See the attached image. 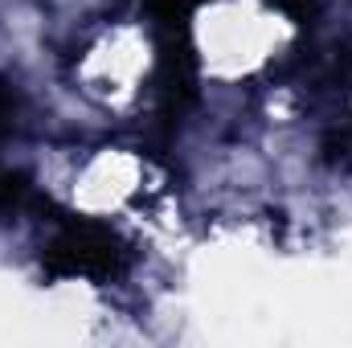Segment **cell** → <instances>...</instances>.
Masks as SVG:
<instances>
[{
    "label": "cell",
    "mask_w": 352,
    "mask_h": 348,
    "mask_svg": "<svg viewBox=\"0 0 352 348\" xmlns=\"http://www.w3.org/2000/svg\"><path fill=\"white\" fill-rule=\"evenodd\" d=\"M270 4H278L283 12H291L299 25H303V21H307V12H311V0H270Z\"/></svg>",
    "instance_id": "cell-2"
},
{
    "label": "cell",
    "mask_w": 352,
    "mask_h": 348,
    "mask_svg": "<svg viewBox=\"0 0 352 348\" xmlns=\"http://www.w3.org/2000/svg\"><path fill=\"white\" fill-rule=\"evenodd\" d=\"M45 270L58 274V279H70V274H87V279H115L119 270H127L131 250L127 242L102 226V221H90V217H62L58 221V234L54 242L45 246Z\"/></svg>",
    "instance_id": "cell-1"
},
{
    "label": "cell",
    "mask_w": 352,
    "mask_h": 348,
    "mask_svg": "<svg viewBox=\"0 0 352 348\" xmlns=\"http://www.w3.org/2000/svg\"><path fill=\"white\" fill-rule=\"evenodd\" d=\"M8 115H12V94H8V87L0 83V123H4Z\"/></svg>",
    "instance_id": "cell-3"
}]
</instances>
